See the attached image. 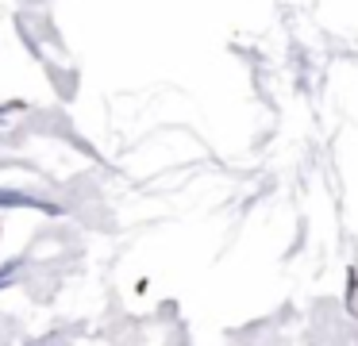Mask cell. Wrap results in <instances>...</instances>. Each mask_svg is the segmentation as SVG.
Masks as SVG:
<instances>
[]
</instances>
